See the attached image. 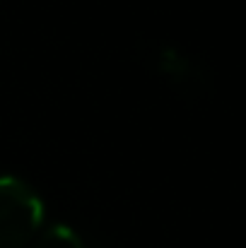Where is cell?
I'll use <instances>...</instances> for the list:
<instances>
[{
  "instance_id": "cell-1",
  "label": "cell",
  "mask_w": 246,
  "mask_h": 248,
  "mask_svg": "<svg viewBox=\"0 0 246 248\" xmlns=\"http://www.w3.org/2000/svg\"><path fill=\"white\" fill-rule=\"evenodd\" d=\"M44 224L39 193L17 176H0V248L29 246Z\"/></svg>"
},
{
  "instance_id": "cell-2",
  "label": "cell",
  "mask_w": 246,
  "mask_h": 248,
  "mask_svg": "<svg viewBox=\"0 0 246 248\" xmlns=\"http://www.w3.org/2000/svg\"><path fill=\"white\" fill-rule=\"evenodd\" d=\"M29 248H92L82 234H78L73 227L68 224H56L41 234H36V239L29 244Z\"/></svg>"
}]
</instances>
